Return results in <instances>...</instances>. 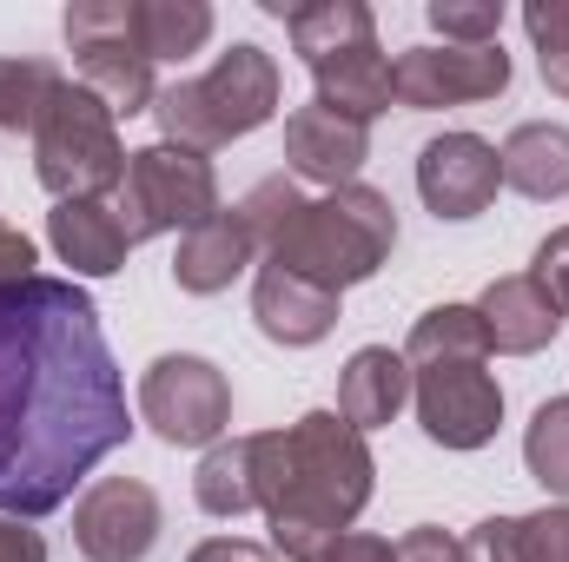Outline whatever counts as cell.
I'll return each instance as SVG.
<instances>
[{
    "label": "cell",
    "mask_w": 569,
    "mask_h": 562,
    "mask_svg": "<svg viewBox=\"0 0 569 562\" xmlns=\"http://www.w3.org/2000/svg\"><path fill=\"white\" fill-rule=\"evenodd\" d=\"M127 436V378L100 304L73 279L0 284V516H53Z\"/></svg>",
    "instance_id": "6da1fadb"
},
{
    "label": "cell",
    "mask_w": 569,
    "mask_h": 562,
    "mask_svg": "<svg viewBox=\"0 0 569 562\" xmlns=\"http://www.w3.org/2000/svg\"><path fill=\"white\" fill-rule=\"evenodd\" d=\"M371 490L378 456L338 411H305L284 430H259V516L272 530V556L325 562V550L365 516Z\"/></svg>",
    "instance_id": "7a4b0ae2"
},
{
    "label": "cell",
    "mask_w": 569,
    "mask_h": 562,
    "mask_svg": "<svg viewBox=\"0 0 569 562\" xmlns=\"http://www.w3.org/2000/svg\"><path fill=\"white\" fill-rule=\"evenodd\" d=\"M239 219H246L266 265L318 284V291H338V298L351 284L378 279V265L398 245V205L365 179L338 185L325 199H305L291 172H266L239 199Z\"/></svg>",
    "instance_id": "3957f363"
},
{
    "label": "cell",
    "mask_w": 569,
    "mask_h": 562,
    "mask_svg": "<svg viewBox=\"0 0 569 562\" xmlns=\"http://www.w3.org/2000/svg\"><path fill=\"white\" fill-rule=\"evenodd\" d=\"M279 93H284L279 60H272L259 40H232L206 73L159 87L152 120H159V140L166 145L219 152V145H232V140H246V133H259V127H272Z\"/></svg>",
    "instance_id": "277c9868"
},
{
    "label": "cell",
    "mask_w": 569,
    "mask_h": 562,
    "mask_svg": "<svg viewBox=\"0 0 569 562\" xmlns=\"http://www.w3.org/2000/svg\"><path fill=\"white\" fill-rule=\"evenodd\" d=\"M27 140H33V179L53 192V205L60 199H113L127 179V140H120L113 107L67 73L47 93Z\"/></svg>",
    "instance_id": "5b68a950"
},
{
    "label": "cell",
    "mask_w": 569,
    "mask_h": 562,
    "mask_svg": "<svg viewBox=\"0 0 569 562\" xmlns=\"http://www.w3.org/2000/svg\"><path fill=\"white\" fill-rule=\"evenodd\" d=\"M120 219L133 239H166V232H192L219 212V172L206 152H186V145L152 140L140 152H127V179L113 192Z\"/></svg>",
    "instance_id": "8992f818"
},
{
    "label": "cell",
    "mask_w": 569,
    "mask_h": 562,
    "mask_svg": "<svg viewBox=\"0 0 569 562\" xmlns=\"http://www.w3.org/2000/svg\"><path fill=\"white\" fill-rule=\"evenodd\" d=\"M60 33H67V53H73V80L93 87L113 107V120L152 113L159 80H152V60L140 53V40L127 27V0H73L60 13Z\"/></svg>",
    "instance_id": "52a82bcc"
},
{
    "label": "cell",
    "mask_w": 569,
    "mask_h": 562,
    "mask_svg": "<svg viewBox=\"0 0 569 562\" xmlns=\"http://www.w3.org/2000/svg\"><path fill=\"white\" fill-rule=\"evenodd\" d=\"M140 423L172 450H212L232 430V384L199 351H166L140 378Z\"/></svg>",
    "instance_id": "ba28073f"
},
{
    "label": "cell",
    "mask_w": 569,
    "mask_h": 562,
    "mask_svg": "<svg viewBox=\"0 0 569 562\" xmlns=\"http://www.w3.org/2000/svg\"><path fill=\"white\" fill-rule=\"evenodd\" d=\"M391 87L398 107L411 113H437V107H477L510 93V53L497 47H405L391 60Z\"/></svg>",
    "instance_id": "9c48e42d"
},
{
    "label": "cell",
    "mask_w": 569,
    "mask_h": 562,
    "mask_svg": "<svg viewBox=\"0 0 569 562\" xmlns=\"http://www.w3.org/2000/svg\"><path fill=\"white\" fill-rule=\"evenodd\" d=\"M411 404L437 450H483L503 423V384L483 364H425L411 371Z\"/></svg>",
    "instance_id": "30bf717a"
},
{
    "label": "cell",
    "mask_w": 569,
    "mask_h": 562,
    "mask_svg": "<svg viewBox=\"0 0 569 562\" xmlns=\"http://www.w3.org/2000/svg\"><path fill=\"white\" fill-rule=\"evenodd\" d=\"M159 530H166L159 490L140 476H100L73 503V550L87 562H146L159 550Z\"/></svg>",
    "instance_id": "8fae6325"
},
{
    "label": "cell",
    "mask_w": 569,
    "mask_h": 562,
    "mask_svg": "<svg viewBox=\"0 0 569 562\" xmlns=\"http://www.w3.org/2000/svg\"><path fill=\"white\" fill-rule=\"evenodd\" d=\"M497 185H503V165H497V145L483 133H437L418 152V199H425L430 219L463 225V219L490 212Z\"/></svg>",
    "instance_id": "7c38bea8"
},
{
    "label": "cell",
    "mask_w": 569,
    "mask_h": 562,
    "mask_svg": "<svg viewBox=\"0 0 569 562\" xmlns=\"http://www.w3.org/2000/svg\"><path fill=\"white\" fill-rule=\"evenodd\" d=\"M365 159H371V127H351V120H338L318 100L284 120V165H291V179H311V185L338 192V185H358Z\"/></svg>",
    "instance_id": "4fadbf2b"
},
{
    "label": "cell",
    "mask_w": 569,
    "mask_h": 562,
    "mask_svg": "<svg viewBox=\"0 0 569 562\" xmlns=\"http://www.w3.org/2000/svg\"><path fill=\"white\" fill-rule=\"evenodd\" d=\"M47 245L60 265H73V279H113L140 239L127 232L113 199H60L47 212Z\"/></svg>",
    "instance_id": "5bb4252c"
},
{
    "label": "cell",
    "mask_w": 569,
    "mask_h": 562,
    "mask_svg": "<svg viewBox=\"0 0 569 562\" xmlns=\"http://www.w3.org/2000/svg\"><path fill=\"white\" fill-rule=\"evenodd\" d=\"M252 318H259V331L272 344L311 351V344H325L338 331V291H318V284L279 272V265H259V279H252Z\"/></svg>",
    "instance_id": "9a60e30c"
},
{
    "label": "cell",
    "mask_w": 569,
    "mask_h": 562,
    "mask_svg": "<svg viewBox=\"0 0 569 562\" xmlns=\"http://www.w3.org/2000/svg\"><path fill=\"white\" fill-rule=\"evenodd\" d=\"M477 318H483L490 351H503V358H537V351H550V344H557V331H563V311L537 291L530 272H510V279L483 284Z\"/></svg>",
    "instance_id": "2e32d148"
},
{
    "label": "cell",
    "mask_w": 569,
    "mask_h": 562,
    "mask_svg": "<svg viewBox=\"0 0 569 562\" xmlns=\"http://www.w3.org/2000/svg\"><path fill=\"white\" fill-rule=\"evenodd\" d=\"M252 259H259V245H252L239 205H219L206 225H192V232L179 239V252H172V284H179L186 298H219V291H232V279H239Z\"/></svg>",
    "instance_id": "e0dca14e"
},
{
    "label": "cell",
    "mask_w": 569,
    "mask_h": 562,
    "mask_svg": "<svg viewBox=\"0 0 569 562\" xmlns=\"http://www.w3.org/2000/svg\"><path fill=\"white\" fill-rule=\"evenodd\" d=\"M311 100L318 107H331L338 120H351V127H371L378 113H391L398 107V87H391V53L378 47V40H365V47H351V53H338V60H325V67H311Z\"/></svg>",
    "instance_id": "ac0fdd59"
},
{
    "label": "cell",
    "mask_w": 569,
    "mask_h": 562,
    "mask_svg": "<svg viewBox=\"0 0 569 562\" xmlns=\"http://www.w3.org/2000/svg\"><path fill=\"white\" fill-rule=\"evenodd\" d=\"M405 404H411V364H405V351H391V344L351 351V364L338 378V418L351 423V430H385Z\"/></svg>",
    "instance_id": "d6986e66"
},
{
    "label": "cell",
    "mask_w": 569,
    "mask_h": 562,
    "mask_svg": "<svg viewBox=\"0 0 569 562\" xmlns=\"http://www.w3.org/2000/svg\"><path fill=\"white\" fill-rule=\"evenodd\" d=\"M266 7L284 20L291 53H298L305 67H325V60H338V53L378 40V13H371L365 0H305V7H279V0H266Z\"/></svg>",
    "instance_id": "ffe728a7"
},
{
    "label": "cell",
    "mask_w": 569,
    "mask_h": 562,
    "mask_svg": "<svg viewBox=\"0 0 569 562\" xmlns=\"http://www.w3.org/2000/svg\"><path fill=\"white\" fill-rule=\"evenodd\" d=\"M497 165H503V185L550 205V199H569V127L557 120H523L510 140L497 145Z\"/></svg>",
    "instance_id": "44dd1931"
},
{
    "label": "cell",
    "mask_w": 569,
    "mask_h": 562,
    "mask_svg": "<svg viewBox=\"0 0 569 562\" xmlns=\"http://www.w3.org/2000/svg\"><path fill=\"white\" fill-rule=\"evenodd\" d=\"M192 503L219 523H239L259 510V430L252 436H219L199 470H192Z\"/></svg>",
    "instance_id": "7402d4cb"
},
{
    "label": "cell",
    "mask_w": 569,
    "mask_h": 562,
    "mask_svg": "<svg viewBox=\"0 0 569 562\" xmlns=\"http://www.w3.org/2000/svg\"><path fill=\"white\" fill-rule=\"evenodd\" d=\"M127 27H133L140 53L159 67V60H192L212 40L219 13L206 0H127Z\"/></svg>",
    "instance_id": "603a6c76"
},
{
    "label": "cell",
    "mask_w": 569,
    "mask_h": 562,
    "mask_svg": "<svg viewBox=\"0 0 569 562\" xmlns=\"http://www.w3.org/2000/svg\"><path fill=\"white\" fill-rule=\"evenodd\" d=\"M483 358H490V338H483L477 304H430L411 324V338H405L411 371H425V364H483Z\"/></svg>",
    "instance_id": "cb8c5ba5"
},
{
    "label": "cell",
    "mask_w": 569,
    "mask_h": 562,
    "mask_svg": "<svg viewBox=\"0 0 569 562\" xmlns=\"http://www.w3.org/2000/svg\"><path fill=\"white\" fill-rule=\"evenodd\" d=\"M60 87V67L53 60H33V53H0V133H33L47 93Z\"/></svg>",
    "instance_id": "d4e9b609"
},
{
    "label": "cell",
    "mask_w": 569,
    "mask_h": 562,
    "mask_svg": "<svg viewBox=\"0 0 569 562\" xmlns=\"http://www.w3.org/2000/svg\"><path fill=\"white\" fill-rule=\"evenodd\" d=\"M523 463H530V476L550 496L569 503V398H543L537 404V418L523 430Z\"/></svg>",
    "instance_id": "484cf974"
},
{
    "label": "cell",
    "mask_w": 569,
    "mask_h": 562,
    "mask_svg": "<svg viewBox=\"0 0 569 562\" xmlns=\"http://www.w3.org/2000/svg\"><path fill=\"white\" fill-rule=\"evenodd\" d=\"M523 33L537 47L543 87L557 100H569V0H523Z\"/></svg>",
    "instance_id": "4316f807"
},
{
    "label": "cell",
    "mask_w": 569,
    "mask_h": 562,
    "mask_svg": "<svg viewBox=\"0 0 569 562\" xmlns=\"http://www.w3.org/2000/svg\"><path fill=\"white\" fill-rule=\"evenodd\" d=\"M425 20L443 33V47H497L503 0H430Z\"/></svg>",
    "instance_id": "83f0119b"
},
{
    "label": "cell",
    "mask_w": 569,
    "mask_h": 562,
    "mask_svg": "<svg viewBox=\"0 0 569 562\" xmlns=\"http://www.w3.org/2000/svg\"><path fill=\"white\" fill-rule=\"evenodd\" d=\"M517 530H523V562H569V503L517 516Z\"/></svg>",
    "instance_id": "f1b7e54d"
},
{
    "label": "cell",
    "mask_w": 569,
    "mask_h": 562,
    "mask_svg": "<svg viewBox=\"0 0 569 562\" xmlns=\"http://www.w3.org/2000/svg\"><path fill=\"white\" fill-rule=\"evenodd\" d=\"M530 279H537V291L563 311V324H569V225L563 232H550L543 245H537V259H530Z\"/></svg>",
    "instance_id": "f546056e"
},
{
    "label": "cell",
    "mask_w": 569,
    "mask_h": 562,
    "mask_svg": "<svg viewBox=\"0 0 569 562\" xmlns=\"http://www.w3.org/2000/svg\"><path fill=\"white\" fill-rule=\"evenodd\" d=\"M463 562H523V530L517 516H483L463 536Z\"/></svg>",
    "instance_id": "4dcf8cb0"
},
{
    "label": "cell",
    "mask_w": 569,
    "mask_h": 562,
    "mask_svg": "<svg viewBox=\"0 0 569 562\" xmlns=\"http://www.w3.org/2000/svg\"><path fill=\"white\" fill-rule=\"evenodd\" d=\"M391 550H398V562H463V543H457L450 530H437V523H418V530H405Z\"/></svg>",
    "instance_id": "1f68e13d"
},
{
    "label": "cell",
    "mask_w": 569,
    "mask_h": 562,
    "mask_svg": "<svg viewBox=\"0 0 569 562\" xmlns=\"http://www.w3.org/2000/svg\"><path fill=\"white\" fill-rule=\"evenodd\" d=\"M33 265H40L33 239H27L20 225H7V219H0V284H27V279H40Z\"/></svg>",
    "instance_id": "d6a6232c"
},
{
    "label": "cell",
    "mask_w": 569,
    "mask_h": 562,
    "mask_svg": "<svg viewBox=\"0 0 569 562\" xmlns=\"http://www.w3.org/2000/svg\"><path fill=\"white\" fill-rule=\"evenodd\" d=\"M186 562H279V556L266 543H252V536H206Z\"/></svg>",
    "instance_id": "836d02e7"
},
{
    "label": "cell",
    "mask_w": 569,
    "mask_h": 562,
    "mask_svg": "<svg viewBox=\"0 0 569 562\" xmlns=\"http://www.w3.org/2000/svg\"><path fill=\"white\" fill-rule=\"evenodd\" d=\"M325 562H398V550H391L385 536H371V530H345V536L325 550Z\"/></svg>",
    "instance_id": "e575fe53"
},
{
    "label": "cell",
    "mask_w": 569,
    "mask_h": 562,
    "mask_svg": "<svg viewBox=\"0 0 569 562\" xmlns=\"http://www.w3.org/2000/svg\"><path fill=\"white\" fill-rule=\"evenodd\" d=\"M0 562H47V536L13 523V516H0Z\"/></svg>",
    "instance_id": "d590c367"
}]
</instances>
